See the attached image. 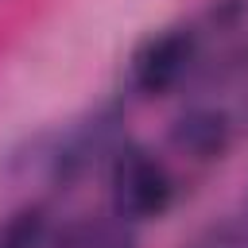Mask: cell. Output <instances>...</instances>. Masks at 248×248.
Here are the masks:
<instances>
[{"label":"cell","instance_id":"cell-1","mask_svg":"<svg viewBox=\"0 0 248 248\" xmlns=\"http://www.w3.org/2000/svg\"><path fill=\"white\" fill-rule=\"evenodd\" d=\"M174 202V178L140 143H124L108 159V205L120 221H159Z\"/></svg>","mask_w":248,"mask_h":248},{"label":"cell","instance_id":"cell-2","mask_svg":"<svg viewBox=\"0 0 248 248\" xmlns=\"http://www.w3.org/2000/svg\"><path fill=\"white\" fill-rule=\"evenodd\" d=\"M194 58V31L190 27H159L151 31L128 62V81L143 97H159L178 85Z\"/></svg>","mask_w":248,"mask_h":248},{"label":"cell","instance_id":"cell-3","mask_svg":"<svg viewBox=\"0 0 248 248\" xmlns=\"http://www.w3.org/2000/svg\"><path fill=\"white\" fill-rule=\"evenodd\" d=\"M167 143L190 163H217L232 147V124L213 105H190L170 120Z\"/></svg>","mask_w":248,"mask_h":248},{"label":"cell","instance_id":"cell-4","mask_svg":"<svg viewBox=\"0 0 248 248\" xmlns=\"http://www.w3.org/2000/svg\"><path fill=\"white\" fill-rule=\"evenodd\" d=\"M46 248H140L136 232L128 221H120L116 213L112 217H74L66 221Z\"/></svg>","mask_w":248,"mask_h":248},{"label":"cell","instance_id":"cell-5","mask_svg":"<svg viewBox=\"0 0 248 248\" xmlns=\"http://www.w3.org/2000/svg\"><path fill=\"white\" fill-rule=\"evenodd\" d=\"M50 236V213L43 202H23L0 217V248H46Z\"/></svg>","mask_w":248,"mask_h":248},{"label":"cell","instance_id":"cell-6","mask_svg":"<svg viewBox=\"0 0 248 248\" xmlns=\"http://www.w3.org/2000/svg\"><path fill=\"white\" fill-rule=\"evenodd\" d=\"M190 248H248V236L225 225V229H213L209 236H202V240L190 244Z\"/></svg>","mask_w":248,"mask_h":248}]
</instances>
